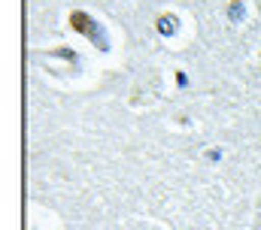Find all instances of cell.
<instances>
[{
  "mask_svg": "<svg viewBox=\"0 0 261 230\" xmlns=\"http://www.w3.org/2000/svg\"><path fill=\"white\" fill-rule=\"evenodd\" d=\"M73 27H79V31H88V34H91V40H94V43H97L100 49H107V43H103V34H100V27H97V24H91V21H88V18L82 15V12H73Z\"/></svg>",
  "mask_w": 261,
  "mask_h": 230,
  "instance_id": "cell-1",
  "label": "cell"
},
{
  "mask_svg": "<svg viewBox=\"0 0 261 230\" xmlns=\"http://www.w3.org/2000/svg\"><path fill=\"white\" fill-rule=\"evenodd\" d=\"M161 31H167V34H170V31H173V18H164V21H161Z\"/></svg>",
  "mask_w": 261,
  "mask_h": 230,
  "instance_id": "cell-2",
  "label": "cell"
}]
</instances>
